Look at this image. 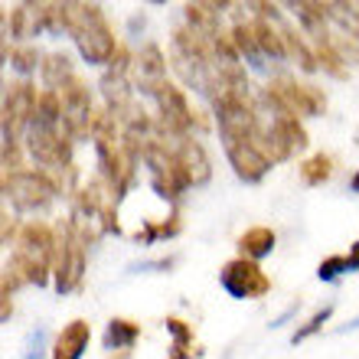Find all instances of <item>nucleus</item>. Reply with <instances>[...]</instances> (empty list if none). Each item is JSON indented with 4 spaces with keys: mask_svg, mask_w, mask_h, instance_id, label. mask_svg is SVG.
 Returning <instances> with one entry per match:
<instances>
[{
    "mask_svg": "<svg viewBox=\"0 0 359 359\" xmlns=\"http://www.w3.org/2000/svg\"><path fill=\"white\" fill-rule=\"evenodd\" d=\"M137 340H141V323L128 320V317H114L108 323V330H104V350H111V353L131 350Z\"/></svg>",
    "mask_w": 359,
    "mask_h": 359,
    "instance_id": "obj_21",
    "label": "nucleus"
},
{
    "mask_svg": "<svg viewBox=\"0 0 359 359\" xmlns=\"http://www.w3.org/2000/svg\"><path fill=\"white\" fill-rule=\"evenodd\" d=\"M343 271H350L346 255H330V258H323L320 265H317V278H320V281H337Z\"/></svg>",
    "mask_w": 359,
    "mask_h": 359,
    "instance_id": "obj_28",
    "label": "nucleus"
},
{
    "mask_svg": "<svg viewBox=\"0 0 359 359\" xmlns=\"http://www.w3.org/2000/svg\"><path fill=\"white\" fill-rule=\"evenodd\" d=\"M56 245H59L56 229L39 222V219H33V222L20 229L17 242H13V255H10L7 268H4V291H0V297H10L20 284L43 287L49 281V274H53V265H56Z\"/></svg>",
    "mask_w": 359,
    "mask_h": 359,
    "instance_id": "obj_1",
    "label": "nucleus"
},
{
    "mask_svg": "<svg viewBox=\"0 0 359 359\" xmlns=\"http://www.w3.org/2000/svg\"><path fill=\"white\" fill-rule=\"evenodd\" d=\"M7 59L17 72H33L36 66H43V56L36 53V46H10Z\"/></svg>",
    "mask_w": 359,
    "mask_h": 359,
    "instance_id": "obj_25",
    "label": "nucleus"
},
{
    "mask_svg": "<svg viewBox=\"0 0 359 359\" xmlns=\"http://www.w3.org/2000/svg\"><path fill=\"white\" fill-rule=\"evenodd\" d=\"M66 33L76 39L86 62L95 66H111V59L121 49L98 4H66Z\"/></svg>",
    "mask_w": 359,
    "mask_h": 359,
    "instance_id": "obj_3",
    "label": "nucleus"
},
{
    "mask_svg": "<svg viewBox=\"0 0 359 359\" xmlns=\"http://www.w3.org/2000/svg\"><path fill=\"white\" fill-rule=\"evenodd\" d=\"M222 147H226V157H229V163H232L236 177L245 180V183H258V180L271 170V157L262 151L258 137H252V141H236V137H232V141H222Z\"/></svg>",
    "mask_w": 359,
    "mask_h": 359,
    "instance_id": "obj_13",
    "label": "nucleus"
},
{
    "mask_svg": "<svg viewBox=\"0 0 359 359\" xmlns=\"http://www.w3.org/2000/svg\"><path fill=\"white\" fill-rule=\"evenodd\" d=\"M23 170V154H20V134L4 131V173Z\"/></svg>",
    "mask_w": 359,
    "mask_h": 359,
    "instance_id": "obj_26",
    "label": "nucleus"
},
{
    "mask_svg": "<svg viewBox=\"0 0 359 359\" xmlns=\"http://www.w3.org/2000/svg\"><path fill=\"white\" fill-rule=\"evenodd\" d=\"M33 124H43V128H62V98L53 88H39L36 98V118Z\"/></svg>",
    "mask_w": 359,
    "mask_h": 359,
    "instance_id": "obj_22",
    "label": "nucleus"
},
{
    "mask_svg": "<svg viewBox=\"0 0 359 359\" xmlns=\"http://www.w3.org/2000/svg\"><path fill=\"white\" fill-rule=\"evenodd\" d=\"M27 151L39 163V170L59 173L76 167L72 163V134L66 128H43V124H29L27 131Z\"/></svg>",
    "mask_w": 359,
    "mask_h": 359,
    "instance_id": "obj_8",
    "label": "nucleus"
},
{
    "mask_svg": "<svg viewBox=\"0 0 359 359\" xmlns=\"http://www.w3.org/2000/svg\"><path fill=\"white\" fill-rule=\"evenodd\" d=\"M95 154H98V167H102V177L111 183L114 196L121 199L128 193V187L134 183V170H137V154L131 151V144L124 141L121 128L114 121V114L108 108H98V118H95Z\"/></svg>",
    "mask_w": 359,
    "mask_h": 359,
    "instance_id": "obj_2",
    "label": "nucleus"
},
{
    "mask_svg": "<svg viewBox=\"0 0 359 359\" xmlns=\"http://www.w3.org/2000/svg\"><path fill=\"white\" fill-rule=\"evenodd\" d=\"M346 265H350V271H359V238H356V245L350 248V255H346Z\"/></svg>",
    "mask_w": 359,
    "mask_h": 359,
    "instance_id": "obj_30",
    "label": "nucleus"
},
{
    "mask_svg": "<svg viewBox=\"0 0 359 359\" xmlns=\"http://www.w3.org/2000/svg\"><path fill=\"white\" fill-rule=\"evenodd\" d=\"M59 98H62V128L72 134V141H86L95 134V118H98V108L92 102V92L82 79H72L69 86L59 88Z\"/></svg>",
    "mask_w": 359,
    "mask_h": 359,
    "instance_id": "obj_9",
    "label": "nucleus"
},
{
    "mask_svg": "<svg viewBox=\"0 0 359 359\" xmlns=\"http://www.w3.org/2000/svg\"><path fill=\"white\" fill-rule=\"evenodd\" d=\"M333 177V157L330 154H313L301 163V180L307 187H323Z\"/></svg>",
    "mask_w": 359,
    "mask_h": 359,
    "instance_id": "obj_23",
    "label": "nucleus"
},
{
    "mask_svg": "<svg viewBox=\"0 0 359 359\" xmlns=\"http://www.w3.org/2000/svg\"><path fill=\"white\" fill-rule=\"evenodd\" d=\"M199 356H203V350L193 346V340H173L170 356L167 359H199Z\"/></svg>",
    "mask_w": 359,
    "mask_h": 359,
    "instance_id": "obj_29",
    "label": "nucleus"
},
{
    "mask_svg": "<svg viewBox=\"0 0 359 359\" xmlns=\"http://www.w3.org/2000/svg\"><path fill=\"white\" fill-rule=\"evenodd\" d=\"M226 4H187L183 13H187V27H193L203 36L216 39L222 29H219V13H222Z\"/></svg>",
    "mask_w": 359,
    "mask_h": 359,
    "instance_id": "obj_19",
    "label": "nucleus"
},
{
    "mask_svg": "<svg viewBox=\"0 0 359 359\" xmlns=\"http://www.w3.org/2000/svg\"><path fill=\"white\" fill-rule=\"evenodd\" d=\"M76 203V216L86 222H98L104 232L121 236V222H118V196H114L111 183L104 177L88 180L86 187H79V193L72 196Z\"/></svg>",
    "mask_w": 359,
    "mask_h": 359,
    "instance_id": "obj_7",
    "label": "nucleus"
},
{
    "mask_svg": "<svg viewBox=\"0 0 359 359\" xmlns=\"http://www.w3.org/2000/svg\"><path fill=\"white\" fill-rule=\"evenodd\" d=\"M229 33H232V39H236V49L242 53V56H248L252 62H258V59H262V49H258V36H255L252 20H238V23L229 29ZM258 66H262V62H258Z\"/></svg>",
    "mask_w": 359,
    "mask_h": 359,
    "instance_id": "obj_24",
    "label": "nucleus"
},
{
    "mask_svg": "<svg viewBox=\"0 0 359 359\" xmlns=\"http://www.w3.org/2000/svg\"><path fill=\"white\" fill-rule=\"evenodd\" d=\"M265 102L271 104L274 114H291V118H317L327 111V95L323 88L297 79H271L265 86Z\"/></svg>",
    "mask_w": 359,
    "mask_h": 359,
    "instance_id": "obj_5",
    "label": "nucleus"
},
{
    "mask_svg": "<svg viewBox=\"0 0 359 359\" xmlns=\"http://www.w3.org/2000/svg\"><path fill=\"white\" fill-rule=\"evenodd\" d=\"M219 281L229 291V297H236V301H258L271 291V278L262 271L258 262H248V258L226 262L219 271Z\"/></svg>",
    "mask_w": 359,
    "mask_h": 359,
    "instance_id": "obj_10",
    "label": "nucleus"
},
{
    "mask_svg": "<svg viewBox=\"0 0 359 359\" xmlns=\"http://www.w3.org/2000/svg\"><path fill=\"white\" fill-rule=\"evenodd\" d=\"M274 236L268 226H255V229H245L242 236H238V258H248V262H258V258H265L274 252Z\"/></svg>",
    "mask_w": 359,
    "mask_h": 359,
    "instance_id": "obj_18",
    "label": "nucleus"
},
{
    "mask_svg": "<svg viewBox=\"0 0 359 359\" xmlns=\"http://www.w3.org/2000/svg\"><path fill=\"white\" fill-rule=\"evenodd\" d=\"M39 76L46 82V88L59 92L62 86H69L72 79H76V69H72V59L66 53H49L43 56V66H39Z\"/></svg>",
    "mask_w": 359,
    "mask_h": 359,
    "instance_id": "obj_20",
    "label": "nucleus"
},
{
    "mask_svg": "<svg viewBox=\"0 0 359 359\" xmlns=\"http://www.w3.org/2000/svg\"><path fill=\"white\" fill-rule=\"evenodd\" d=\"M36 86H29L27 79L20 82H10L7 95H4V131L10 134H20V131H29V124L36 118Z\"/></svg>",
    "mask_w": 359,
    "mask_h": 359,
    "instance_id": "obj_12",
    "label": "nucleus"
},
{
    "mask_svg": "<svg viewBox=\"0 0 359 359\" xmlns=\"http://www.w3.org/2000/svg\"><path fill=\"white\" fill-rule=\"evenodd\" d=\"M88 340H92V323L88 320H72L62 327L53 346V359H82Z\"/></svg>",
    "mask_w": 359,
    "mask_h": 359,
    "instance_id": "obj_15",
    "label": "nucleus"
},
{
    "mask_svg": "<svg viewBox=\"0 0 359 359\" xmlns=\"http://www.w3.org/2000/svg\"><path fill=\"white\" fill-rule=\"evenodd\" d=\"M281 29V39H284V53L304 69V72H317V56H313V46L311 39L304 36V29H294V27H278Z\"/></svg>",
    "mask_w": 359,
    "mask_h": 359,
    "instance_id": "obj_17",
    "label": "nucleus"
},
{
    "mask_svg": "<svg viewBox=\"0 0 359 359\" xmlns=\"http://www.w3.org/2000/svg\"><path fill=\"white\" fill-rule=\"evenodd\" d=\"M350 189H353V193H359V170L353 173V180H350Z\"/></svg>",
    "mask_w": 359,
    "mask_h": 359,
    "instance_id": "obj_31",
    "label": "nucleus"
},
{
    "mask_svg": "<svg viewBox=\"0 0 359 359\" xmlns=\"http://www.w3.org/2000/svg\"><path fill=\"white\" fill-rule=\"evenodd\" d=\"M330 313H333V304H327V307H320V311L313 313L311 320L304 323V327H297L294 330V337H291V343H304V340H311L313 333H320L323 330V323L330 320Z\"/></svg>",
    "mask_w": 359,
    "mask_h": 359,
    "instance_id": "obj_27",
    "label": "nucleus"
},
{
    "mask_svg": "<svg viewBox=\"0 0 359 359\" xmlns=\"http://www.w3.org/2000/svg\"><path fill=\"white\" fill-rule=\"evenodd\" d=\"M88 226L86 219L69 216L62 226L56 229L59 245H56V265H53V278H56V291L69 294L76 291L82 278H86V252H88Z\"/></svg>",
    "mask_w": 359,
    "mask_h": 359,
    "instance_id": "obj_4",
    "label": "nucleus"
},
{
    "mask_svg": "<svg viewBox=\"0 0 359 359\" xmlns=\"http://www.w3.org/2000/svg\"><path fill=\"white\" fill-rule=\"evenodd\" d=\"M154 102H157V121H161L167 131L193 134V128H196V131H206L209 128L206 118L189 104V98L183 95V88L167 86L157 98H154Z\"/></svg>",
    "mask_w": 359,
    "mask_h": 359,
    "instance_id": "obj_11",
    "label": "nucleus"
},
{
    "mask_svg": "<svg viewBox=\"0 0 359 359\" xmlns=\"http://www.w3.org/2000/svg\"><path fill=\"white\" fill-rule=\"evenodd\" d=\"M4 193H7V199L20 212H43L59 196L56 183H53V177L46 170L4 173Z\"/></svg>",
    "mask_w": 359,
    "mask_h": 359,
    "instance_id": "obj_6",
    "label": "nucleus"
},
{
    "mask_svg": "<svg viewBox=\"0 0 359 359\" xmlns=\"http://www.w3.org/2000/svg\"><path fill=\"white\" fill-rule=\"evenodd\" d=\"M170 86L167 82V59H163V49L157 43H147V46L134 56V88H141V95H157Z\"/></svg>",
    "mask_w": 359,
    "mask_h": 359,
    "instance_id": "obj_14",
    "label": "nucleus"
},
{
    "mask_svg": "<svg viewBox=\"0 0 359 359\" xmlns=\"http://www.w3.org/2000/svg\"><path fill=\"white\" fill-rule=\"evenodd\" d=\"M46 29V4H20L10 10V36L29 39Z\"/></svg>",
    "mask_w": 359,
    "mask_h": 359,
    "instance_id": "obj_16",
    "label": "nucleus"
}]
</instances>
